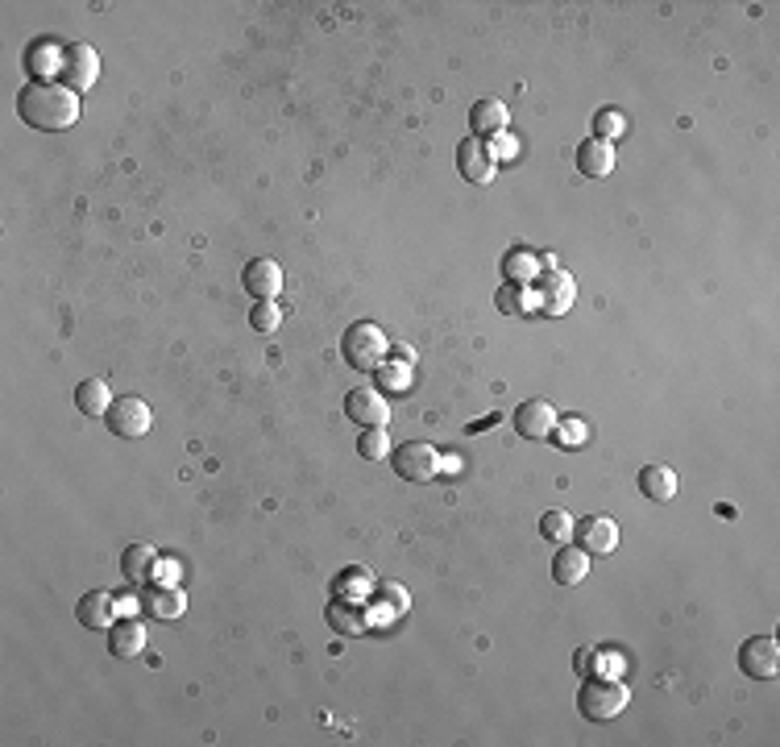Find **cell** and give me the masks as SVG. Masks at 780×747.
Wrapping results in <instances>:
<instances>
[{
	"mask_svg": "<svg viewBox=\"0 0 780 747\" xmlns=\"http://www.w3.org/2000/svg\"><path fill=\"white\" fill-rule=\"evenodd\" d=\"M137 611V598L133 594H117V615H133Z\"/></svg>",
	"mask_w": 780,
	"mask_h": 747,
	"instance_id": "cell-34",
	"label": "cell"
},
{
	"mask_svg": "<svg viewBox=\"0 0 780 747\" xmlns=\"http://www.w3.org/2000/svg\"><path fill=\"white\" fill-rule=\"evenodd\" d=\"M142 648H146V627L137 623L133 615H125L121 623L108 627V652H113L117 660H133Z\"/></svg>",
	"mask_w": 780,
	"mask_h": 747,
	"instance_id": "cell-17",
	"label": "cell"
},
{
	"mask_svg": "<svg viewBox=\"0 0 780 747\" xmlns=\"http://www.w3.org/2000/svg\"><path fill=\"white\" fill-rule=\"evenodd\" d=\"M577 171L590 179H606L615 171V146L602 142V137H590V142L577 146Z\"/></svg>",
	"mask_w": 780,
	"mask_h": 747,
	"instance_id": "cell-16",
	"label": "cell"
},
{
	"mask_svg": "<svg viewBox=\"0 0 780 747\" xmlns=\"http://www.w3.org/2000/svg\"><path fill=\"white\" fill-rule=\"evenodd\" d=\"M552 577L561 581V586H577V581H585V577H590V552L561 544V548H556V557H552Z\"/></svg>",
	"mask_w": 780,
	"mask_h": 747,
	"instance_id": "cell-19",
	"label": "cell"
},
{
	"mask_svg": "<svg viewBox=\"0 0 780 747\" xmlns=\"http://www.w3.org/2000/svg\"><path fill=\"white\" fill-rule=\"evenodd\" d=\"M75 615H79V623L88 631H108L117 623V594H108V590L83 594L79 606H75Z\"/></svg>",
	"mask_w": 780,
	"mask_h": 747,
	"instance_id": "cell-14",
	"label": "cell"
},
{
	"mask_svg": "<svg viewBox=\"0 0 780 747\" xmlns=\"http://www.w3.org/2000/svg\"><path fill=\"white\" fill-rule=\"evenodd\" d=\"M594 129H598L602 142H615V137H623L627 121H623V113H615V108H602V113L594 117Z\"/></svg>",
	"mask_w": 780,
	"mask_h": 747,
	"instance_id": "cell-31",
	"label": "cell"
},
{
	"mask_svg": "<svg viewBox=\"0 0 780 747\" xmlns=\"http://www.w3.org/2000/svg\"><path fill=\"white\" fill-rule=\"evenodd\" d=\"M378 382L382 386H395V391H407V386H411V366H403V362L399 366H386L382 362L378 366Z\"/></svg>",
	"mask_w": 780,
	"mask_h": 747,
	"instance_id": "cell-32",
	"label": "cell"
},
{
	"mask_svg": "<svg viewBox=\"0 0 780 747\" xmlns=\"http://www.w3.org/2000/svg\"><path fill=\"white\" fill-rule=\"evenodd\" d=\"M75 407L83 415H104L108 407H113V391H108V382L104 378H83L75 386Z\"/></svg>",
	"mask_w": 780,
	"mask_h": 747,
	"instance_id": "cell-22",
	"label": "cell"
},
{
	"mask_svg": "<svg viewBox=\"0 0 780 747\" xmlns=\"http://www.w3.org/2000/svg\"><path fill=\"white\" fill-rule=\"evenodd\" d=\"M540 536H544V540H552V544L573 540V515H569V511H561V507L544 511V515H540Z\"/></svg>",
	"mask_w": 780,
	"mask_h": 747,
	"instance_id": "cell-25",
	"label": "cell"
},
{
	"mask_svg": "<svg viewBox=\"0 0 780 747\" xmlns=\"http://www.w3.org/2000/svg\"><path fill=\"white\" fill-rule=\"evenodd\" d=\"M573 536H577V548H585L590 557H606V552L619 548V528L606 515H590V519L573 523Z\"/></svg>",
	"mask_w": 780,
	"mask_h": 747,
	"instance_id": "cell-10",
	"label": "cell"
},
{
	"mask_svg": "<svg viewBox=\"0 0 780 747\" xmlns=\"http://www.w3.org/2000/svg\"><path fill=\"white\" fill-rule=\"evenodd\" d=\"M324 619H328V627L337 631V635H357V631H366V615H361V606H357V602H345V598L328 602V606H324Z\"/></svg>",
	"mask_w": 780,
	"mask_h": 747,
	"instance_id": "cell-23",
	"label": "cell"
},
{
	"mask_svg": "<svg viewBox=\"0 0 780 747\" xmlns=\"http://www.w3.org/2000/svg\"><path fill=\"white\" fill-rule=\"evenodd\" d=\"M739 669L747 677H760V681H772L780 673V648L772 635H751L739 648Z\"/></svg>",
	"mask_w": 780,
	"mask_h": 747,
	"instance_id": "cell-8",
	"label": "cell"
},
{
	"mask_svg": "<svg viewBox=\"0 0 780 747\" xmlns=\"http://www.w3.org/2000/svg\"><path fill=\"white\" fill-rule=\"evenodd\" d=\"M96 79H100V59H96V50L83 46V42H71V46H67V63H63L59 83L79 96V92H92Z\"/></svg>",
	"mask_w": 780,
	"mask_h": 747,
	"instance_id": "cell-7",
	"label": "cell"
},
{
	"mask_svg": "<svg viewBox=\"0 0 780 747\" xmlns=\"http://www.w3.org/2000/svg\"><path fill=\"white\" fill-rule=\"evenodd\" d=\"M345 415H349L357 428H386L390 403L378 391H370V386H357V391L345 395Z\"/></svg>",
	"mask_w": 780,
	"mask_h": 747,
	"instance_id": "cell-9",
	"label": "cell"
},
{
	"mask_svg": "<svg viewBox=\"0 0 780 747\" xmlns=\"http://www.w3.org/2000/svg\"><path fill=\"white\" fill-rule=\"evenodd\" d=\"M590 664H594V652L581 648V652H577V669H590Z\"/></svg>",
	"mask_w": 780,
	"mask_h": 747,
	"instance_id": "cell-37",
	"label": "cell"
},
{
	"mask_svg": "<svg viewBox=\"0 0 780 747\" xmlns=\"http://www.w3.org/2000/svg\"><path fill=\"white\" fill-rule=\"evenodd\" d=\"M515 432L523 440H548L556 432V407L548 399H527L515 407Z\"/></svg>",
	"mask_w": 780,
	"mask_h": 747,
	"instance_id": "cell-12",
	"label": "cell"
},
{
	"mask_svg": "<svg viewBox=\"0 0 780 747\" xmlns=\"http://www.w3.org/2000/svg\"><path fill=\"white\" fill-rule=\"evenodd\" d=\"M104 424H108V432L121 436V440H142L150 432V424H154V411H150L146 399L121 395V399H113V407L104 411Z\"/></svg>",
	"mask_w": 780,
	"mask_h": 747,
	"instance_id": "cell-4",
	"label": "cell"
},
{
	"mask_svg": "<svg viewBox=\"0 0 780 747\" xmlns=\"http://www.w3.org/2000/svg\"><path fill=\"white\" fill-rule=\"evenodd\" d=\"M395 474L403 482H432L440 478V453L424 440H411V445L395 449Z\"/></svg>",
	"mask_w": 780,
	"mask_h": 747,
	"instance_id": "cell-6",
	"label": "cell"
},
{
	"mask_svg": "<svg viewBox=\"0 0 780 747\" xmlns=\"http://www.w3.org/2000/svg\"><path fill=\"white\" fill-rule=\"evenodd\" d=\"M573 295H577V287H573V279H569L565 270L540 274V287H536L540 312H548V316H565V312L573 308Z\"/></svg>",
	"mask_w": 780,
	"mask_h": 747,
	"instance_id": "cell-13",
	"label": "cell"
},
{
	"mask_svg": "<svg viewBox=\"0 0 780 747\" xmlns=\"http://www.w3.org/2000/svg\"><path fill=\"white\" fill-rule=\"evenodd\" d=\"M556 445H561V449H581L585 445V440H590V428H585V420H556Z\"/></svg>",
	"mask_w": 780,
	"mask_h": 747,
	"instance_id": "cell-27",
	"label": "cell"
},
{
	"mask_svg": "<svg viewBox=\"0 0 780 747\" xmlns=\"http://www.w3.org/2000/svg\"><path fill=\"white\" fill-rule=\"evenodd\" d=\"M639 494L652 498V503H668V498H677L673 465H644V469H639Z\"/></svg>",
	"mask_w": 780,
	"mask_h": 747,
	"instance_id": "cell-20",
	"label": "cell"
},
{
	"mask_svg": "<svg viewBox=\"0 0 780 747\" xmlns=\"http://www.w3.org/2000/svg\"><path fill=\"white\" fill-rule=\"evenodd\" d=\"M17 113L25 125L42 133H59L79 121V96L63 83H25L17 96Z\"/></svg>",
	"mask_w": 780,
	"mask_h": 747,
	"instance_id": "cell-1",
	"label": "cell"
},
{
	"mask_svg": "<svg viewBox=\"0 0 780 747\" xmlns=\"http://www.w3.org/2000/svg\"><path fill=\"white\" fill-rule=\"evenodd\" d=\"M507 121H511V113H507V104L503 100H478L469 108V129H473V137H482V133H503L507 129Z\"/></svg>",
	"mask_w": 780,
	"mask_h": 747,
	"instance_id": "cell-21",
	"label": "cell"
},
{
	"mask_svg": "<svg viewBox=\"0 0 780 747\" xmlns=\"http://www.w3.org/2000/svg\"><path fill=\"white\" fill-rule=\"evenodd\" d=\"M494 166H498V158L482 137H465V142L457 146V175H465L469 183H490Z\"/></svg>",
	"mask_w": 780,
	"mask_h": 747,
	"instance_id": "cell-11",
	"label": "cell"
},
{
	"mask_svg": "<svg viewBox=\"0 0 780 747\" xmlns=\"http://www.w3.org/2000/svg\"><path fill=\"white\" fill-rule=\"evenodd\" d=\"M527 303H532L527 283H503V287H498V312L519 316V312H527Z\"/></svg>",
	"mask_w": 780,
	"mask_h": 747,
	"instance_id": "cell-26",
	"label": "cell"
},
{
	"mask_svg": "<svg viewBox=\"0 0 780 747\" xmlns=\"http://www.w3.org/2000/svg\"><path fill=\"white\" fill-rule=\"evenodd\" d=\"M249 324H254L258 332H274L278 324H283V308H278L274 299H262V303H254V312H249Z\"/></svg>",
	"mask_w": 780,
	"mask_h": 747,
	"instance_id": "cell-30",
	"label": "cell"
},
{
	"mask_svg": "<svg viewBox=\"0 0 780 747\" xmlns=\"http://www.w3.org/2000/svg\"><path fill=\"white\" fill-rule=\"evenodd\" d=\"M357 453L366 457V461H382V457L390 453V436H386V428H366V432H361Z\"/></svg>",
	"mask_w": 780,
	"mask_h": 747,
	"instance_id": "cell-29",
	"label": "cell"
},
{
	"mask_svg": "<svg viewBox=\"0 0 780 747\" xmlns=\"http://www.w3.org/2000/svg\"><path fill=\"white\" fill-rule=\"evenodd\" d=\"M494 424H498V411H490L486 420H473V424H469V432H482V428H494Z\"/></svg>",
	"mask_w": 780,
	"mask_h": 747,
	"instance_id": "cell-36",
	"label": "cell"
},
{
	"mask_svg": "<svg viewBox=\"0 0 780 747\" xmlns=\"http://www.w3.org/2000/svg\"><path fill=\"white\" fill-rule=\"evenodd\" d=\"M245 291L254 295V303H262V299H274L278 291H283V270H278V262H270V258H254L245 266Z\"/></svg>",
	"mask_w": 780,
	"mask_h": 747,
	"instance_id": "cell-15",
	"label": "cell"
},
{
	"mask_svg": "<svg viewBox=\"0 0 780 747\" xmlns=\"http://www.w3.org/2000/svg\"><path fill=\"white\" fill-rule=\"evenodd\" d=\"M503 274H507V283H527V279H532V274H540V270H536V258H532V254H523V249H511L507 262H503Z\"/></svg>",
	"mask_w": 780,
	"mask_h": 747,
	"instance_id": "cell-28",
	"label": "cell"
},
{
	"mask_svg": "<svg viewBox=\"0 0 780 747\" xmlns=\"http://www.w3.org/2000/svg\"><path fill=\"white\" fill-rule=\"evenodd\" d=\"M154 569H158V548L154 544H129L121 552V573H125L129 586H146V581L154 577Z\"/></svg>",
	"mask_w": 780,
	"mask_h": 747,
	"instance_id": "cell-18",
	"label": "cell"
},
{
	"mask_svg": "<svg viewBox=\"0 0 780 747\" xmlns=\"http://www.w3.org/2000/svg\"><path fill=\"white\" fill-rule=\"evenodd\" d=\"M490 150H494V158H515L519 146H515V137L503 129V133H494V146H490Z\"/></svg>",
	"mask_w": 780,
	"mask_h": 747,
	"instance_id": "cell-33",
	"label": "cell"
},
{
	"mask_svg": "<svg viewBox=\"0 0 780 747\" xmlns=\"http://www.w3.org/2000/svg\"><path fill=\"white\" fill-rule=\"evenodd\" d=\"M390 353H395V357H399V362H403V366H411V362H415V353H411L407 345H390Z\"/></svg>",
	"mask_w": 780,
	"mask_h": 747,
	"instance_id": "cell-35",
	"label": "cell"
},
{
	"mask_svg": "<svg viewBox=\"0 0 780 747\" xmlns=\"http://www.w3.org/2000/svg\"><path fill=\"white\" fill-rule=\"evenodd\" d=\"M25 75H30V83H54L63 75V63H67V46L63 42H54V38H38L25 46Z\"/></svg>",
	"mask_w": 780,
	"mask_h": 747,
	"instance_id": "cell-5",
	"label": "cell"
},
{
	"mask_svg": "<svg viewBox=\"0 0 780 747\" xmlns=\"http://www.w3.org/2000/svg\"><path fill=\"white\" fill-rule=\"evenodd\" d=\"M341 353H345V362L361 374H370L386 362V353H390V341H386V332L370 320H357L345 328V337H341Z\"/></svg>",
	"mask_w": 780,
	"mask_h": 747,
	"instance_id": "cell-2",
	"label": "cell"
},
{
	"mask_svg": "<svg viewBox=\"0 0 780 747\" xmlns=\"http://www.w3.org/2000/svg\"><path fill=\"white\" fill-rule=\"evenodd\" d=\"M183 606H187V598H183V590H175V586H154V590L146 594V611H150L154 619H179Z\"/></svg>",
	"mask_w": 780,
	"mask_h": 747,
	"instance_id": "cell-24",
	"label": "cell"
},
{
	"mask_svg": "<svg viewBox=\"0 0 780 747\" xmlns=\"http://www.w3.org/2000/svg\"><path fill=\"white\" fill-rule=\"evenodd\" d=\"M631 694H627V685L615 681V677H585L581 685V694H577V710L585 718H594V723H606V718H619L627 710Z\"/></svg>",
	"mask_w": 780,
	"mask_h": 747,
	"instance_id": "cell-3",
	"label": "cell"
}]
</instances>
